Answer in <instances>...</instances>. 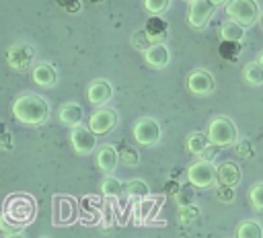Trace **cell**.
Here are the masks:
<instances>
[{
  "label": "cell",
  "mask_w": 263,
  "mask_h": 238,
  "mask_svg": "<svg viewBox=\"0 0 263 238\" xmlns=\"http://www.w3.org/2000/svg\"><path fill=\"white\" fill-rule=\"evenodd\" d=\"M261 25H263V14H261Z\"/></svg>",
  "instance_id": "b9f144b4"
},
{
  "label": "cell",
  "mask_w": 263,
  "mask_h": 238,
  "mask_svg": "<svg viewBox=\"0 0 263 238\" xmlns=\"http://www.w3.org/2000/svg\"><path fill=\"white\" fill-rule=\"evenodd\" d=\"M53 217L55 224H70L74 220V201L70 197H55Z\"/></svg>",
  "instance_id": "ac0fdd59"
},
{
  "label": "cell",
  "mask_w": 263,
  "mask_h": 238,
  "mask_svg": "<svg viewBox=\"0 0 263 238\" xmlns=\"http://www.w3.org/2000/svg\"><path fill=\"white\" fill-rule=\"evenodd\" d=\"M119 160L125 164V166H136L140 162V154L136 148H125L123 152H119Z\"/></svg>",
  "instance_id": "4dcf8cb0"
},
{
  "label": "cell",
  "mask_w": 263,
  "mask_h": 238,
  "mask_svg": "<svg viewBox=\"0 0 263 238\" xmlns=\"http://www.w3.org/2000/svg\"><path fill=\"white\" fill-rule=\"evenodd\" d=\"M58 117L64 125L68 127H76V125H82V117H84V109L78 105V103H64L58 111Z\"/></svg>",
  "instance_id": "2e32d148"
},
{
  "label": "cell",
  "mask_w": 263,
  "mask_h": 238,
  "mask_svg": "<svg viewBox=\"0 0 263 238\" xmlns=\"http://www.w3.org/2000/svg\"><path fill=\"white\" fill-rule=\"evenodd\" d=\"M144 6L150 14H160L171 6V0H144Z\"/></svg>",
  "instance_id": "f546056e"
},
{
  "label": "cell",
  "mask_w": 263,
  "mask_h": 238,
  "mask_svg": "<svg viewBox=\"0 0 263 238\" xmlns=\"http://www.w3.org/2000/svg\"><path fill=\"white\" fill-rule=\"evenodd\" d=\"M4 238H25V236H23L21 232H10V234H6Z\"/></svg>",
  "instance_id": "f35d334b"
},
{
  "label": "cell",
  "mask_w": 263,
  "mask_h": 238,
  "mask_svg": "<svg viewBox=\"0 0 263 238\" xmlns=\"http://www.w3.org/2000/svg\"><path fill=\"white\" fill-rule=\"evenodd\" d=\"M216 4L212 0H195L189 4V12H187V21L193 29H203L210 21V16L214 14Z\"/></svg>",
  "instance_id": "8fae6325"
},
{
  "label": "cell",
  "mask_w": 263,
  "mask_h": 238,
  "mask_svg": "<svg viewBox=\"0 0 263 238\" xmlns=\"http://www.w3.org/2000/svg\"><path fill=\"white\" fill-rule=\"evenodd\" d=\"M12 148V135H10V131L8 129H4V133H2V150H10Z\"/></svg>",
  "instance_id": "74e56055"
},
{
  "label": "cell",
  "mask_w": 263,
  "mask_h": 238,
  "mask_svg": "<svg viewBox=\"0 0 263 238\" xmlns=\"http://www.w3.org/2000/svg\"><path fill=\"white\" fill-rule=\"evenodd\" d=\"M216 195H218V199H220L222 203H230V201L234 199V187L220 185V187L216 189Z\"/></svg>",
  "instance_id": "1f68e13d"
},
{
  "label": "cell",
  "mask_w": 263,
  "mask_h": 238,
  "mask_svg": "<svg viewBox=\"0 0 263 238\" xmlns=\"http://www.w3.org/2000/svg\"><path fill=\"white\" fill-rule=\"evenodd\" d=\"M92 2H97V0H92Z\"/></svg>",
  "instance_id": "f6af8a7d"
},
{
  "label": "cell",
  "mask_w": 263,
  "mask_h": 238,
  "mask_svg": "<svg viewBox=\"0 0 263 238\" xmlns=\"http://www.w3.org/2000/svg\"><path fill=\"white\" fill-rule=\"evenodd\" d=\"M249 199H251V207L259 213H263V181L255 183L249 191Z\"/></svg>",
  "instance_id": "f1b7e54d"
},
{
  "label": "cell",
  "mask_w": 263,
  "mask_h": 238,
  "mask_svg": "<svg viewBox=\"0 0 263 238\" xmlns=\"http://www.w3.org/2000/svg\"><path fill=\"white\" fill-rule=\"evenodd\" d=\"M199 217V207L197 205H179V211H177V222L179 224H183V226H187V224H191V222H195Z\"/></svg>",
  "instance_id": "83f0119b"
},
{
  "label": "cell",
  "mask_w": 263,
  "mask_h": 238,
  "mask_svg": "<svg viewBox=\"0 0 263 238\" xmlns=\"http://www.w3.org/2000/svg\"><path fill=\"white\" fill-rule=\"evenodd\" d=\"M212 2H214L216 6H220V4H224V6H226V2H228V0H212Z\"/></svg>",
  "instance_id": "ab89813d"
},
{
  "label": "cell",
  "mask_w": 263,
  "mask_h": 238,
  "mask_svg": "<svg viewBox=\"0 0 263 238\" xmlns=\"http://www.w3.org/2000/svg\"><path fill=\"white\" fill-rule=\"evenodd\" d=\"M216 156H218V146H216V144H210V146H208V148H205L197 158H199V160H203V162H214V160H216Z\"/></svg>",
  "instance_id": "e575fe53"
},
{
  "label": "cell",
  "mask_w": 263,
  "mask_h": 238,
  "mask_svg": "<svg viewBox=\"0 0 263 238\" xmlns=\"http://www.w3.org/2000/svg\"><path fill=\"white\" fill-rule=\"evenodd\" d=\"M144 60L150 68L154 70H164L171 62V51L164 43H152L146 51H144Z\"/></svg>",
  "instance_id": "4fadbf2b"
},
{
  "label": "cell",
  "mask_w": 263,
  "mask_h": 238,
  "mask_svg": "<svg viewBox=\"0 0 263 238\" xmlns=\"http://www.w3.org/2000/svg\"><path fill=\"white\" fill-rule=\"evenodd\" d=\"M41 238H49V236H41Z\"/></svg>",
  "instance_id": "7bdbcfd3"
},
{
  "label": "cell",
  "mask_w": 263,
  "mask_h": 238,
  "mask_svg": "<svg viewBox=\"0 0 263 238\" xmlns=\"http://www.w3.org/2000/svg\"><path fill=\"white\" fill-rule=\"evenodd\" d=\"M257 62H259V64H261V66H263V51H261V53H259V60H257Z\"/></svg>",
  "instance_id": "60d3db41"
},
{
  "label": "cell",
  "mask_w": 263,
  "mask_h": 238,
  "mask_svg": "<svg viewBox=\"0 0 263 238\" xmlns=\"http://www.w3.org/2000/svg\"><path fill=\"white\" fill-rule=\"evenodd\" d=\"M230 21L240 23L242 27H251L259 21V4L257 0H228L224 6Z\"/></svg>",
  "instance_id": "277c9868"
},
{
  "label": "cell",
  "mask_w": 263,
  "mask_h": 238,
  "mask_svg": "<svg viewBox=\"0 0 263 238\" xmlns=\"http://www.w3.org/2000/svg\"><path fill=\"white\" fill-rule=\"evenodd\" d=\"M208 135L210 142L216 144L218 148H226V146H234L238 142V129L236 123L226 117V115H216L210 125H208Z\"/></svg>",
  "instance_id": "3957f363"
},
{
  "label": "cell",
  "mask_w": 263,
  "mask_h": 238,
  "mask_svg": "<svg viewBox=\"0 0 263 238\" xmlns=\"http://www.w3.org/2000/svg\"><path fill=\"white\" fill-rule=\"evenodd\" d=\"M187 2H195V0H187Z\"/></svg>",
  "instance_id": "ee69618b"
},
{
  "label": "cell",
  "mask_w": 263,
  "mask_h": 238,
  "mask_svg": "<svg viewBox=\"0 0 263 238\" xmlns=\"http://www.w3.org/2000/svg\"><path fill=\"white\" fill-rule=\"evenodd\" d=\"M55 2H58L60 8H66V10H72V12H76L80 8V0H55Z\"/></svg>",
  "instance_id": "8d00e7d4"
},
{
  "label": "cell",
  "mask_w": 263,
  "mask_h": 238,
  "mask_svg": "<svg viewBox=\"0 0 263 238\" xmlns=\"http://www.w3.org/2000/svg\"><path fill=\"white\" fill-rule=\"evenodd\" d=\"M236 152L242 158H251L253 156V144H251V140H238L236 142Z\"/></svg>",
  "instance_id": "d6a6232c"
},
{
  "label": "cell",
  "mask_w": 263,
  "mask_h": 238,
  "mask_svg": "<svg viewBox=\"0 0 263 238\" xmlns=\"http://www.w3.org/2000/svg\"><path fill=\"white\" fill-rule=\"evenodd\" d=\"M37 215V203L31 195L27 193H16V195H10L4 203V211H2V217H6L10 224H14L16 228L21 226H27L35 220Z\"/></svg>",
  "instance_id": "7a4b0ae2"
},
{
  "label": "cell",
  "mask_w": 263,
  "mask_h": 238,
  "mask_svg": "<svg viewBox=\"0 0 263 238\" xmlns=\"http://www.w3.org/2000/svg\"><path fill=\"white\" fill-rule=\"evenodd\" d=\"M177 199H179V205H191V201H193V191H191V189H179V191H177Z\"/></svg>",
  "instance_id": "d590c367"
},
{
  "label": "cell",
  "mask_w": 263,
  "mask_h": 238,
  "mask_svg": "<svg viewBox=\"0 0 263 238\" xmlns=\"http://www.w3.org/2000/svg\"><path fill=\"white\" fill-rule=\"evenodd\" d=\"M125 197L132 201V199H144L148 197V185L142 181V179H132L125 183Z\"/></svg>",
  "instance_id": "4316f807"
},
{
  "label": "cell",
  "mask_w": 263,
  "mask_h": 238,
  "mask_svg": "<svg viewBox=\"0 0 263 238\" xmlns=\"http://www.w3.org/2000/svg\"><path fill=\"white\" fill-rule=\"evenodd\" d=\"M158 211V201L152 199V197H144V199H138L136 205H134V213L138 217V222H148L156 215Z\"/></svg>",
  "instance_id": "ffe728a7"
},
{
  "label": "cell",
  "mask_w": 263,
  "mask_h": 238,
  "mask_svg": "<svg viewBox=\"0 0 263 238\" xmlns=\"http://www.w3.org/2000/svg\"><path fill=\"white\" fill-rule=\"evenodd\" d=\"M33 82H35L37 86H43V88L55 86V82H58V72H55V68H53L51 64H47V62H41V64L33 66Z\"/></svg>",
  "instance_id": "9a60e30c"
},
{
  "label": "cell",
  "mask_w": 263,
  "mask_h": 238,
  "mask_svg": "<svg viewBox=\"0 0 263 238\" xmlns=\"http://www.w3.org/2000/svg\"><path fill=\"white\" fill-rule=\"evenodd\" d=\"M187 86H189V90H191L193 94H197V96H208V94L214 92L216 80H214V76H212L208 70L197 68V70H193V72L187 76Z\"/></svg>",
  "instance_id": "9c48e42d"
},
{
  "label": "cell",
  "mask_w": 263,
  "mask_h": 238,
  "mask_svg": "<svg viewBox=\"0 0 263 238\" xmlns=\"http://www.w3.org/2000/svg\"><path fill=\"white\" fill-rule=\"evenodd\" d=\"M35 47L31 43H14L8 47L6 51V60H8V66L14 68L16 72H25L31 68L33 60H35Z\"/></svg>",
  "instance_id": "8992f818"
},
{
  "label": "cell",
  "mask_w": 263,
  "mask_h": 238,
  "mask_svg": "<svg viewBox=\"0 0 263 238\" xmlns=\"http://www.w3.org/2000/svg\"><path fill=\"white\" fill-rule=\"evenodd\" d=\"M101 193H103L107 199H117L119 195L125 193V183H121V181L115 179V176H105L103 183H101Z\"/></svg>",
  "instance_id": "603a6c76"
},
{
  "label": "cell",
  "mask_w": 263,
  "mask_h": 238,
  "mask_svg": "<svg viewBox=\"0 0 263 238\" xmlns=\"http://www.w3.org/2000/svg\"><path fill=\"white\" fill-rule=\"evenodd\" d=\"M111 96H113V86H111V82L105 80V78L92 80V82L88 84V88H86V98H88V103L95 105V107H103Z\"/></svg>",
  "instance_id": "7c38bea8"
},
{
  "label": "cell",
  "mask_w": 263,
  "mask_h": 238,
  "mask_svg": "<svg viewBox=\"0 0 263 238\" xmlns=\"http://www.w3.org/2000/svg\"><path fill=\"white\" fill-rule=\"evenodd\" d=\"M117 162H119V152H117L115 146L103 144V146L97 150V166H99L103 172H107V174L113 172L115 166H117Z\"/></svg>",
  "instance_id": "5bb4252c"
},
{
  "label": "cell",
  "mask_w": 263,
  "mask_h": 238,
  "mask_svg": "<svg viewBox=\"0 0 263 238\" xmlns=\"http://www.w3.org/2000/svg\"><path fill=\"white\" fill-rule=\"evenodd\" d=\"M210 144H212V142H210L208 131H205V133H203V131H191V133L187 135V142H185L187 150H189L191 154H195V156H199Z\"/></svg>",
  "instance_id": "44dd1931"
},
{
  "label": "cell",
  "mask_w": 263,
  "mask_h": 238,
  "mask_svg": "<svg viewBox=\"0 0 263 238\" xmlns=\"http://www.w3.org/2000/svg\"><path fill=\"white\" fill-rule=\"evenodd\" d=\"M144 31H146V35H148V39H150L152 43H160V39H162V37L166 35V31H168V23H166L164 18H160L158 14H154V16H150V18L146 21Z\"/></svg>",
  "instance_id": "d6986e66"
},
{
  "label": "cell",
  "mask_w": 263,
  "mask_h": 238,
  "mask_svg": "<svg viewBox=\"0 0 263 238\" xmlns=\"http://www.w3.org/2000/svg\"><path fill=\"white\" fill-rule=\"evenodd\" d=\"M12 115L25 125H41L49 117V103L35 92H25L14 98Z\"/></svg>",
  "instance_id": "6da1fadb"
},
{
  "label": "cell",
  "mask_w": 263,
  "mask_h": 238,
  "mask_svg": "<svg viewBox=\"0 0 263 238\" xmlns=\"http://www.w3.org/2000/svg\"><path fill=\"white\" fill-rule=\"evenodd\" d=\"M117 121H119V117H117V113H115L113 109L99 107V109L90 115V119H88V127H90L97 135H105V133H109V131L117 125Z\"/></svg>",
  "instance_id": "30bf717a"
},
{
  "label": "cell",
  "mask_w": 263,
  "mask_h": 238,
  "mask_svg": "<svg viewBox=\"0 0 263 238\" xmlns=\"http://www.w3.org/2000/svg\"><path fill=\"white\" fill-rule=\"evenodd\" d=\"M242 80L249 86H261L263 84V66L259 62H249L242 68Z\"/></svg>",
  "instance_id": "cb8c5ba5"
},
{
  "label": "cell",
  "mask_w": 263,
  "mask_h": 238,
  "mask_svg": "<svg viewBox=\"0 0 263 238\" xmlns=\"http://www.w3.org/2000/svg\"><path fill=\"white\" fill-rule=\"evenodd\" d=\"M187 179H189V183L193 187L208 189V187H214L216 185V181H218V168L212 162L197 160V162H193L187 168Z\"/></svg>",
  "instance_id": "5b68a950"
},
{
  "label": "cell",
  "mask_w": 263,
  "mask_h": 238,
  "mask_svg": "<svg viewBox=\"0 0 263 238\" xmlns=\"http://www.w3.org/2000/svg\"><path fill=\"white\" fill-rule=\"evenodd\" d=\"M132 41H134V45L138 47V49H142V51H146L150 45V39H148V35H146V31H140V33H136L134 37H132Z\"/></svg>",
  "instance_id": "836d02e7"
},
{
  "label": "cell",
  "mask_w": 263,
  "mask_h": 238,
  "mask_svg": "<svg viewBox=\"0 0 263 238\" xmlns=\"http://www.w3.org/2000/svg\"><path fill=\"white\" fill-rule=\"evenodd\" d=\"M245 29H247V27H242V25L236 23V21H226V23L222 25V29H220V35H222V39H228V41H242Z\"/></svg>",
  "instance_id": "484cf974"
},
{
  "label": "cell",
  "mask_w": 263,
  "mask_h": 238,
  "mask_svg": "<svg viewBox=\"0 0 263 238\" xmlns=\"http://www.w3.org/2000/svg\"><path fill=\"white\" fill-rule=\"evenodd\" d=\"M134 137L140 146H154L160 140V125L152 117H140L134 125Z\"/></svg>",
  "instance_id": "ba28073f"
},
{
  "label": "cell",
  "mask_w": 263,
  "mask_h": 238,
  "mask_svg": "<svg viewBox=\"0 0 263 238\" xmlns=\"http://www.w3.org/2000/svg\"><path fill=\"white\" fill-rule=\"evenodd\" d=\"M70 144L76 154L86 156L97 148V133L86 125H76L70 129Z\"/></svg>",
  "instance_id": "52a82bcc"
},
{
  "label": "cell",
  "mask_w": 263,
  "mask_h": 238,
  "mask_svg": "<svg viewBox=\"0 0 263 238\" xmlns=\"http://www.w3.org/2000/svg\"><path fill=\"white\" fill-rule=\"evenodd\" d=\"M218 181H220V185L236 187L240 183V168H238V164L236 162H230V160L222 162L218 166Z\"/></svg>",
  "instance_id": "e0dca14e"
},
{
  "label": "cell",
  "mask_w": 263,
  "mask_h": 238,
  "mask_svg": "<svg viewBox=\"0 0 263 238\" xmlns=\"http://www.w3.org/2000/svg\"><path fill=\"white\" fill-rule=\"evenodd\" d=\"M236 238H263V228L255 220H245L236 228Z\"/></svg>",
  "instance_id": "d4e9b609"
},
{
  "label": "cell",
  "mask_w": 263,
  "mask_h": 238,
  "mask_svg": "<svg viewBox=\"0 0 263 238\" xmlns=\"http://www.w3.org/2000/svg\"><path fill=\"white\" fill-rule=\"evenodd\" d=\"M240 51H242L240 41H228V39H222L220 45H218V53H220V57L226 60V62H232V64L240 57Z\"/></svg>",
  "instance_id": "7402d4cb"
}]
</instances>
